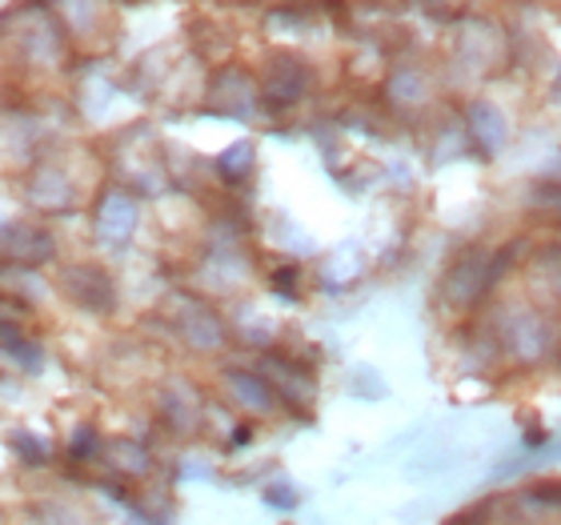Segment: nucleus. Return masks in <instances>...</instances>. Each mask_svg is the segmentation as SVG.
Instances as JSON below:
<instances>
[{
	"instance_id": "39448f33",
	"label": "nucleus",
	"mask_w": 561,
	"mask_h": 525,
	"mask_svg": "<svg viewBox=\"0 0 561 525\" xmlns=\"http://www.w3.org/2000/svg\"><path fill=\"white\" fill-rule=\"evenodd\" d=\"M60 293H65L72 305H81L84 313H113V305H117L113 277L96 265H69L65 269V273H60Z\"/></svg>"
},
{
	"instance_id": "4468645a",
	"label": "nucleus",
	"mask_w": 561,
	"mask_h": 525,
	"mask_svg": "<svg viewBox=\"0 0 561 525\" xmlns=\"http://www.w3.org/2000/svg\"><path fill=\"white\" fill-rule=\"evenodd\" d=\"M0 350L9 353L16 365H24V369L41 365V345H36V341L28 338L16 321H0Z\"/></svg>"
},
{
	"instance_id": "ddd939ff",
	"label": "nucleus",
	"mask_w": 561,
	"mask_h": 525,
	"mask_svg": "<svg viewBox=\"0 0 561 525\" xmlns=\"http://www.w3.org/2000/svg\"><path fill=\"white\" fill-rule=\"evenodd\" d=\"M517 517L522 522H546V517H561V486L558 481H538L514 498Z\"/></svg>"
},
{
	"instance_id": "4be33fe9",
	"label": "nucleus",
	"mask_w": 561,
	"mask_h": 525,
	"mask_svg": "<svg viewBox=\"0 0 561 525\" xmlns=\"http://www.w3.org/2000/svg\"><path fill=\"white\" fill-rule=\"evenodd\" d=\"M297 277H301L297 269H277V273H273V285H277V293H289V297H293V285H297Z\"/></svg>"
},
{
	"instance_id": "423d86ee",
	"label": "nucleus",
	"mask_w": 561,
	"mask_h": 525,
	"mask_svg": "<svg viewBox=\"0 0 561 525\" xmlns=\"http://www.w3.org/2000/svg\"><path fill=\"white\" fill-rule=\"evenodd\" d=\"M57 258V241L48 229L33 221H12L0 225V261H12V265H45V261Z\"/></svg>"
},
{
	"instance_id": "f3484780",
	"label": "nucleus",
	"mask_w": 561,
	"mask_h": 525,
	"mask_svg": "<svg viewBox=\"0 0 561 525\" xmlns=\"http://www.w3.org/2000/svg\"><path fill=\"white\" fill-rule=\"evenodd\" d=\"M108 457L117 461V469L125 473V478H145V473H149V466H152L149 449H145V445H137V442H113Z\"/></svg>"
},
{
	"instance_id": "9b49d317",
	"label": "nucleus",
	"mask_w": 561,
	"mask_h": 525,
	"mask_svg": "<svg viewBox=\"0 0 561 525\" xmlns=\"http://www.w3.org/2000/svg\"><path fill=\"white\" fill-rule=\"evenodd\" d=\"M225 389L245 413H273L277 409V393L261 374H249V369H225Z\"/></svg>"
},
{
	"instance_id": "aec40b11",
	"label": "nucleus",
	"mask_w": 561,
	"mask_h": 525,
	"mask_svg": "<svg viewBox=\"0 0 561 525\" xmlns=\"http://www.w3.org/2000/svg\"><path fill=\"white\" fill-rule=\"evenodd\" d=\"M96 442H101V437H96V430H93V425H81V430L72 433L69 454H72V457H93L96 449H101V445H96Z\"/></svg>"
},
{
	"instance_id": "412c9836",
	"label": "nucleus",
	"mask_w": 561,
	"mask_h": 525,
	"mask_svg": "<svg viewBox=\"0 0 561 525\" xmlns=\"http://www.w3.org/2000/svg\"><path fill=\"white\" fill-rule=\"evenodd\" d=\"M265 502L277 505V510H293V505H297V493H293L285 481H277V486H270V490H265Z\"/></svg>"
},
{
	"instance_id": "f8f14e48",
	"label": "nucleus",
	"mask_w": 561,
	"mask_h": 525,
	"mask_svg": "<svg viewBox=\"0 0 561 525\" xmlns=\"http://www.w3.org/2000/svg\"><path fill=\"white\" fill-rule=\"evenodd\" d=\"M265 381L273 386L277 401L285 397L289 406H301V401L313 397V377H309V369L285 362V357H265Z\"/></svg>"
},
{
	"instance_id": "2eb2a0df",
	"label": "nucleus",
	"mask_w": 561,
	"mask_h": 525,
	"mask_svg": "<svg viewBox=\"0 0 561 525\" xmlns=\"http://www.w3.org/2000/svg\"><path fill=\"white\" fill-rule=\"evenodd\" d=\"M430 93V84H425V72L417 65H398L393 77H389V96L398 101V105H421Z\"/></svg>"
},
{
	"instance_id": "5701e85b",
	"label": "nucleus",
	"mask_w": 561,
	"mask_h": 525,
	"mask_svg": "<svg viewBox=\"0 0 561 525\" xmlns=\"http://www.w3.org/2000/svg\"><path fill=\"white\" fill-rule=\"evenodd\" d=\"M538 461H561V442H553V445H546L541 454H534Z\"/></svg>"
},
{
	"instance_id": "20e7f679",
	"label": "nucleus",
	"mask_w": 561,
	"mask_h": 525,
	"mask_svg": "<svg viewBox=\"0 0 561 525\" xmlns=\"http://www.w3.org/2000/svg\"><path fill=\"white\" fill-rule=\"evenodd\" d=\"M173 326L188 350H197V353H217V350H225V341H229V329H225V321L217 317V309L197 301V297H181V309H176Z\"/></svg>"
},
{
	"instance_id": "a211bd4d",
	"label": "nucleus",
	"mask_w": 561,
	"mask_h": 525,
	"mask_svg": "<svg viewBox=\"0 0 561 525\" xmlns=\"http://www.w3.org/2000/svg\"><path fill=\"white\" fill-rule=\"evenodd\" d=\"M529 209L546 213V217H561V181L534 185V193H529Z\"/></svg>"
},
{
	"instance_id": "dca6fc26",
	"label": "nucleus",
	"mask_w": 561,
	"mask_h": 525,
	"mask_svg": "<svg viewBox=\"0 0 561 525\" xmlns=\"http://www.w3.org/2000/svg\"><path fill=\"white\" fill-rule=\"evenodd\" d=\"M217 173H221L229 185H241V181L253 173V145H249V140L229 145V149L221 152V161H217Z\"/></svg>"
},
{
	"instance_id": "6e6552de",
	"label": "nucleus",
	"mask_w": 561,
	"mask_h": 525,
	"mask_svg": "<svg viewBox=\"0 0 561 525\" xmlns=\"http://www.w3.org/2000/svg\"><path fill=\"white\" fill-rule=\"evenodd\" d=\"M137 201L125 193V189H105L101 193V201H96V237L101 241H108V246H125L133 237V229H137Z\"/></svg>"
},
{
	"instance_id": "7ed1b4c3",
	"label": "nucleus",
	"mask_w": 561,
	"mask_h": 525,
	"mask_svg": "<svg viewBox=\"0 0 561 525\" xmlns=\"http://www.w3.org/2000/svg\"><path fill=\"white\" fill-rule=\"evenodd\" d=\"M309 89H313V69L293 53H273L261 77V101L270 109H289L305 101Z\"/></svg>"
},
{
	"instance_id": "6ab92c4d",
	"label": "nucleus",
	"mask_w": 561,
	"mask_h": 525,
	"mask_svg": "<svg viewBox=\"0 0 561 525\" xmlns=\"http://www.w3.org/2000/svg\"><path fill=\"white\" fill-rule=\"evenodd\" d=\"M12 449L24 457V461H33V466H45L48 461V445L36 437V433H12Z\"/></svg>"
},
{
	"instance_id": "f03ea898",
	"label": "nucleus",
	"mask_w": 561,
	"mask_h": 525,
	"mask_svg": "<svg viewBox=\"0 0 561 525\" xmlns=\"http://www.w3.org/2000/svg\"><path fill=\"white\" fill-rule=\"evenodd\" d=\"M490 329L497 345H502V353H510L522 365H538L558 350V321L550 313L534 309V305H505L497 313V326Z\"/></svg>"
},
{
	"instance_id": "9d476101",
	"label": "nucleus",
	"mask_w": 561,
	"mask_h": 525,
	"mask_svg": "<svg viewBox=\"0 0 561 525\" xmlns=\"http://www.w3.org/2000/svg\"><path fill=\"white\" fill-rule=\"evenodd\" d=\"M457 57H461V65L473 72H493L497 65H502L505 57V41L502 33H497V24H469V28H461V41H457Z\"/></svg>"
},
{
	"instance_id": "f257e3e1",
	"label": "nucleus",
	"mask_w": 561,
	"mask_h": 525,
	"mask_svg": "<svg viewBox=\"0 0 561 525\" xmlns=\"http://www.w3.org/2000/svg\"><path fill=\"white\" fill-rule=\"evenodd\" d=\"M517 258V246H505V249H466V253H457L449 261L442 277V301L449 309H473L478 301H485V293L502 281V273L514 265Z\"/></svg>"
},
{
	"instance_id": "b1692460",
	"label": "nucleus",
	"mask_w": 561,
	"mask_h": 525,
	"mask_svg": "<svg viewBox=\"0 0 561 525\" xmlns=\"http://www.w3.org/2000/svg\"><path fill=\"white\" fill-rule=\"evenodd\" d=\"M550 101L561 109V72H558V77H553V84H550Z\"/></svg>"
},
{
	"instance_id": "1a4fd4ad",
	"label": "nucleus",
	"mask_w": 561,
	"mask_h": 525,
	"mask_svg": "<svg viewBox=\"0 0 561 525\" xmlns=\"http://www.w3.org/2000/svg\"><path fill=\"white\" fill-rule=\"evenodd\" d=\"M466 137L481 157H497L510 140V125L505 113L493 101H469L466 105Z\"/></svg>"
},
{
	"instance_id": "0eeeda50",
	"label": "nucleus",
	"mask_w": 561,
	"mask_h": 525,
	"mask_svg": "<svg viewBox=\"0 0 561 525\" xmlns=\"http://www.w3.org/2000/svg\"><path fill=\"white\" fill-rule=\"evenodd\" d=\"M257 101H261V84L253 81V72L229 65V69H221L213 77L209 84L213 113H221V117H249L257 109Z\"/></svg>"
}]
</instances>
